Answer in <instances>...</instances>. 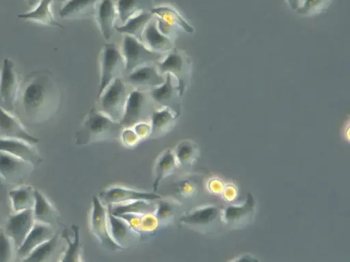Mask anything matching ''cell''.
<instances>
[{
    "mask_svg": "<svg viewBox=\"0 0 350 262\" xmlns=\"http://www.w3.org/2000/svg\"><path fill=\"white\" fill-rule=\"evenodd\" d=\"M62 101L58 83L49 71L31 73L21 85L18 101L29 122L39 124L51 119Z\"/></svg>",
    "mask_w": 350,
    "mask_h": 262,
    "instance_id": "obj_1",
    "label": "cell"
},
{
    "mask_svg": "<svg viewBox=\"0 0 350 262\" xmlns=\"http://www.w3.org/2000/svg\"><path fill=\"white\" fill-rule=\"evenodd\" d=\"M122 127L95 107L86 114L75 133V144L86 146L120 135Z\"/></svg>",
    "mask_w": 350,
    "mask_h": 262,
    "instance_id": "obj_2",
    "label": "cell"
},
{
    "mask_svg": "<svg viewBox=\"0 0 350 262\" xmlns=\"http://www.w3.org/2000/svg\"><path fill=\"white\" fill-rule=\"evenodd\" d=\"M131 90L122 77L117 78L97 96L94 107L113 121L120 122Z\"/></svg>",
    "mask_w": 350,
    "mask_h": 262,
    "instance_id": "obj_3",
    "label": "cell"
},
{
    "mask_svg": "<svg viewBox=\"0 0 350 262\" xmlns=\"http://www.w3.org/2000/svg\"><path fill=\"white\" fill-rule=\"evenodd\" d=\"M99 66V95L114 79L125 75V62L120 49L114 42L105 43L100 50Z\"/></svg>",
    "mask_w": 350,
    "mask_h": 262,
    "instance_id": "obj_4",
    "label": "cell"
},
{
    "mask_svg": "<svg viewBox=\"0 0 350 262\" xmlns=\"http://www.w3.org/2000/svg\"><path fill=\"white\" fill-rule=\"evenodd\" d=\"M155 107L149 90L131 89L120 124L124 128L148 122Z\"/></svg>",
    "mask_w": 350,
    "mask_h": 262,
    "instance_id": "obj_5",
    "label": "cell"
},
{
    "mask_svg": "<svg viewBox=\"0 0 350 262\" xmlns=\"http://www.w3.org/2000/svg\"><path fill=\"white\" fill-rule=\"evenodd\" d=\"M156 66L161 74H170L176 79L183 95L189 84L192 66L187 53L174 47L156 62Z\"/></svg>",
    "mask_w": 350,
    "mask_h": 262,
    "instance_id": "obj_6",
    "label": "cell"
},
{
    "mask_svg": "<svg viewBox=\"0 0 350 262\" xmlns=\"http://www.w3.org/2000/svg\"><path fill=\"white\" fill-rule=\"evenodd\" d=\"M120 47L125 62V74L144 65L156 63L165 55L150 51L141 40L126 34H122Z\"/></svg>",
    "mask_w": 350,
    "mask_h": 262,
    "instance_id": "obj_7",
    "label": "cell"
},
{
    "mask_svg": "<svg viewBox=\"0 0 350 262\" xmlns=\"http://www.w3.org/2000/svg\"><path fill=\"white\" fill-rule=\"evenodd\" d=\"M21 88L14 62L4 58L0 67V106L12 112L18 103Z\"/></svg>",
    "mask_w": 350,
    "mask_h": 262,
    "instance_id": "obj_8",
    "label": "cell"
},
{
    "mask_svg": "<svg viewBox=\"0 0 350 262\" xmlns=\"http://www.w3.org/2000/svg\"><path fill=\"white\" fill-rule=\"evenodd\" d=\"M89 229L100 244L108 250H123L110 235L107 205L96 196H93L90 211Z\"/></svg>",
    "mask_w": 350,
    "mask_h": 262,
    "instance_id": "obj_9",
    "label": "cell"
},
{
    "mask_svg": "<svg viewBox=\"0 0 350 262\" xmlns=\"http://www.w3.org/2000/svg\"><path fill=\"white\" fill-rule=\"evenodd\" d=\"M35 165L15 155L0 150V177L15 186L25 184Z\"/></svg>",
    "mask_w": 350,
    "mask_h": 262,
    "instance_id": "obj_10",
    "label": "cell"
},
{
    "mask_svg": "<svg viewBox=\"0 0 350 262\" xmlns=\"http://www.w3.org/2000/svg\"><path fill=\"white\" fill-rule=\"evenodd\" d=\"M122 78L131 89L150 90L161 85L165 81V75L161 74L154 63L126 73Z\"/></svg>",
    "mask_w": 350,
    "mask_h": 262,
    "instance_id": "obj_11",
    "label": "cell"
},
{
    "mask_svg": "<svg viewBox=\"0 0 350 262\" xmlns=\"http://www.w3.org/2000/svg\"><path fill=\"white\" fill-rule=\"evenodd\" d=\"M34 222L33 209L12 213L8 215L3 228L12 239L16 250L24 241Z\"/></svg>",
    "mask_w": 350,
    "mask_h": 262,
    "instance_id": "obj_12",
    "label": "cell"
},
{
    "mask_svg": "<svg viewBox=\"0 0 350 262\" xmlns=\"http://www.w3.org/2000/svg\"><path fill=\"white\" fill-rule=\"evenodd\" d=\"M149 91L156 106L167 107L180 113L183 95L176 79L170 74H165V81Z\"/></svg>",
    "mask_w": 350,
    "mask_h": 262,
    "instance_id": "obj_13",
    "label": "cell"
},
{
    "mask_svg": "<svg viewBox=\"0 0 350 262\" xmlns=\"http://www.w3.org/2000/svg\"><path fill=\"white\" fill-rule=\"evenodd\" d=\"M98 197L103 203L107 205L134 200H157L162 196L154 192H150L115 185L103 190Z\"/></svg>",
    "mask_w": 350,
    "mask_h": 262,
    "instance_id": "obj_14",
    "label": "cell"
},
{
    "mask_svg": "<svg viewBox=\"0 0 350 262\" xmlns=\"http://www.w3.org/2000/svg\"><path fill=\"white\" fill-rule=\"evenodd\" d=\"M107 215L110 235L123 250L139 238L141 234L126 218L113 215L108 208Z\"/></svg>",
    "mask_w": 350,
    "mask_h": 262,
    "instance_id": "obj_15",
    "label": "cell"
},
{
    "mask_svg": "<svg viewBox=\"0 0 350 262\" xmlns=\"http://www.w3.org/2000/svg\"><path fill=\"white\" fill-rule=\"evenodd\" d=\"M55 233L54 225L35 220L24 241L17 249L16 258L23 261L33 250L51 239Z\"/></svg>",
    "mask_w": 350,
    "mask_h": 262,
    "instance_id": "obj_16",
    "label": "cell"
},
{
    "mask_svg": "<svg viewBox=\"0 0 350 262\" xmlns=\"http://www.w3.org/2000/svg\"><path fill=\"white\" fill-rule=\"evenodd\" d=\"M93 16L98 29L105 40H108L113 34L118 15L114 0H100Z\"/></svg>",
    "mask_w": 350,
    "mask_h": 262,
    "instance_id": "obj_17",
    "label": "cell"
},
{
    "mask_svg": "<svg viewBox=\"0 0 350 262\" xmlns=\"http://www.w3.org/2000/svg\"><path fill=\"white\" fill-rule=\"evenodd\" d=\"M0 137L17 138L36 144L38 139L31 135L23 122L12 112L0 106Z\"/></svg>",
    "mask_w": 350,
    "mask_h": 262,
    "instance_id": "obj_18",
    "label": "cell"
},
{
    "mask_svg": "<svg viewBox=\"0 0 350 262\" xmlns=\"http://www.w3.org/2000/svg\"><path fill=\"white\" fill-rule=\"evenodd\" d=\"M141 41L148 49L158 53L165 54L174 48L173 40L159 29L154 16L144 29Z\"/></svg>",
    "mask_w": 350,
    "mask_h": 262,
    "instance_id": "obj_19",
    "label": "cell"
},
{
    "mask_svg": "<svg viewBox=\"0 0 350 262\" xmlns=\"http://www.w3.org/2000/svg\"><path fill=\"white\" fill-rule=\"evenodd\" d=\"M179 114L169 107L156 106L149 120V137L157 138L170 132L175 125Z\"/></svg>",
    "mask_w": 350,
    "mask_h": 262,
    "instance_id": "obj_20",
    "label": "cell"
},
{
    "mask_svg": "<svg viewBox=\"0 0 350 262\" xmlns=\"http://www.w3.org/2000/svg\"><path fill=\"white\" fill-rule=\"evenodd\" d=\"M34 144L21 139L0 137V150L15 155L38 165L42 161V158Z\"/></svg>",
    "mask_w": 350,
    "mask_h": 262,
    "instance_id": "obj_21",
    "label": "cell"
},
{
    "mask_svg": "<svg viewBox=\"0 0 350 262\" xmlns=\"http://www.w3.org/2000/svg\"><path fill=\"white\" fill-rule=\"evenodd\" d=\"M178 167L172 149H165L159 154L152 168V192H157L163 180L172 174Z\"/></svg>",
    "mask_w": 350,
    "mask_h": 262,
    "instance_id": "obj_22",
    "label": "cell"
},
{
    "mask_svg": "<svg viewBox=\"0 0 350 262\" xmlns=\"http://www.w3.org/2000/svg\"><path fill=\"white\" fill-rule=\"evenodd\" d=\"M17 17L42 25L53 27H63L55 18L53 12V0H40L31 10L18 14Z\"/></svg>",
    "mask_w": 350,
    "mask_h": 262,
    "instance_id": "obj_23",
    "label": "cell"
},
{
    "mask_svg": "<svg viewBox=\"0 0 350 262\" xmlns=\"http://www.w3.org/2000/svg\"><path fill=\"white\" fill-rule=\"evenodd\" d=\"M150 12L157 18L162 20L168 25L178 31L192 34L194 28L183 18L179 12L172 5H160L152 7Z\"/></svg>",
    "mask_w": 350,
    "mask_h": 262,
    "instance_id": "obj_24",
    "label": "cell"
},
{
    "mask_svg": "<svg viewBox=\"0 0 350 262\" xmlns=\"http://www.w3.org/2000/svg\"><path fill=\"white\" fill-rule=\"evenodd\" d=\"M35 189L29 185L22 184L11 189L8 196L12 213L33 209L35 202Z\"/></svg>",
    "mask_w": 350,
    "mask_h": 262,
    "instance_id": "obj_25",
    "label": "cell"
},
{
    "mask_svg": "<svg viewBox=\"0 0 350 262\" xmlns=\"http://www.w3.org/2000/svg\"><path fill=\"white\" fill-rule=\"evenodd\" d=\"M34 195L33 212L35 220L54 225L59 217L58 210L40 190L35 189Z\"/></svg>",
    "mask_w": 350,
    "mask_h": 262,
    "instance_id": "obj_26",
    "label": "cell"
},
{
    "mask_svg": "<svg viewBox=\"0 0 350 262\" xmlns=\"http://www.w3.org/2000/svg\"><path fill=\"white\" fill-rule=\"evenodd\" d=\"M154 200H134L120 203L106 205L108 209L116 215L126 214H145L155 211L157 203Z\"/></svg>",
    "mask_w": 350,
    "mask_h": 262,
    "instance_id": "obj_27",
    "label": "cell"
},
{
    "mask_svg": "<svg viewBox=\"0 0 350 262\" xmlns=\"http://www.w3.org/2000/svg\"><path fill=\"white\" fill-rule=\"evenodd\" d=\"M100 0H68L59 11V16L64 19H75L94 14Z\"/></svg>",
    "mask_w": 350,
    "mask_h": 262,
    "instance_id": "obj_28",
    "label": "cell"
},
{
    "mask_svg": "<svg viewBox=\"0 0 350 262\" xmlns=\"http://www.w3.org/2000/svg\"><path fill=\"white\" fill-rule=\"evenodd\" d=\"M118 19L124 23L131 17L152 8L151 0H114Z\"/></svg>",
    "mask_w": 350,
    "mask_h": 262,
    "instance_id": "obj_29",
    "label": "cell"
},
{
    "mask_svg": "<svg viewBox=\"0 0 350 262\" xmlns=\"http://www.w3.org/2000/svg\"><path fill=\"white\" fill-rule=\"evenodd\" d=\"M153 17L150 10L144 11L131 17L124 23L116 25L115 29L122 34L129 35L141 40L144 29Z\"/></svg>",
    "mask_w": 350,
    "mask_h": 262,
    "instance_id": "obj_30",
    "label": "cell"
},
{
    "mask_svg": "<svg viewBox=\"0 0 350 262\" xmlns=\"http://www.w3.org/2000/svg\"><path fill=\"white\" fill-rule=\"evenodd\" d=\"M60 234L56 233L53 237L37 246L23 260L24 262L49 261L58 252L60 247Z\"/></svg>",
    "mask_w": 350,
    "mask_h": 262,
    "instance_id": "obj_31",
    "label": "cell"
},
{
    "mask_svg": "<svg viewBox=\"0 0 350 262\" xmlns=\"http://www.w3.org/2000/svg\"><path fill=\"white\" fill-rule=\"evenodd\" d=\"M71 228L73 232L72 239L70 238L66 229L63 231L62 235V237L67 243L66 250L63 251L59 259V261L62 262H77L81 261L79 235L80 228L76 224H72Z\"/></svg>",
    "mask_w": 350,
    "mask_h": 262,
    "instance_id": "obj_32",
    "label": "cell"
},
{
    "mask_svg": "<svg viewBox=\"0 0 350 262\" xmlns=\"http://www.w3.org/2000/svg\"><path fill=\"white\" fill-rule=\"evenodd\" d=\"M178 166L191 165L197 156V146L189 140H184L172 148Z\"/></svg>",
    "mask_w": 350,
    "mask_h": 262,
    "instance_id": "obj_33",
    "label": "cell"
},
{
    "mask_svg": "<svg viewBox=\"0 0 350 262\" xmlns=\"http://www.w3.org/2000/svg\"><path fill=\"white\" fill-rule=\"evenodd\" d=\"M217 214V209L213 207L189 211L179 218L180 222L187 225H198L208 222Z\"/></svg>",
    "mask_w": 350,
    "mask_h": 262,
    "instance_id": "obj_34",
    "label": "cell"
},
{
    "mask_svg": "<svg viewBox=\"0 0 350 262\" xmlns=\"http://www.w3.org/2000/svg\"><path fill=\"white\" fill-rule=\"evenodd\" d=\"M158 200L154 215L157 218L159 224L167 223L173 217L175 207L178 205V202L170 198H163L162 197Z\"/></svg>",
    "mask_w": 350,
    "mask_h": 262,
    "instance_id": "obj_35",
    "label": "cell"
},
{
    "mask_svg": "<svg viewBox=\"0 0 350 262\" xmlns=\"http://www.w3.org/2000/svg\"><path fill=\"white\" fill-rule=\"evenodd\" d=\"M16 255V249L12 239L0 228V262L12 261Z\"/></svg>",
    "mask_w": 350,
    "mask_h": 262,
    "instance_id": "obj_36",
    "label": "cell"
},
{
    "mask_svg": "<svg viewBox=\"0 0 350 262\" xmlns=\"http://www.w3.org/2000/svg\"><path fill=\"white\" fill-rule=\"evenodd\" d=\"M327 0H305L297 12L301 14H311L323 7Z\"/></svg>",
    "mask_w": 350,
    "mask_h": 262,
    "instance_id": "obj_37",
    "label": "cell"
},
{
    "mask_svg": "<svg viewBox=\"0 0 350 262\" xmlns=\"http://www.w3.org/2000/svg\"><path fill=\"white\" fill-rule=\"evenodd\" d=\"M7 211V205L3 198L0 199V224L3 220H7L8 215L5 216ZM1 228V227H0Z\"/></svg>",
    "mask_w": 350,
    "mask_h": 262,
    "instance_id": "obj_38",
    "label": "cell"
},
{
    "mask_svg": "<svg viewBox=\"0 0 350 262\" xmlns=\"http://www.w3.org/2000/svg\"><path fill=\"white\" fill-rule=\"evenodd\" d=\"M291 8L297 10L301 5V0H287Z\"/></svg>",
    "mask_w": 350,
    "mask_h": 262,
    "instance_id": "obj_39",
    "label": "cell"
},
{
    "mask_svg": "<svg viewBox=\"0 0 350 262\" xmlns=\"http://www.w3.org/2000/svg\"><path fill=\"white\" fill-rule=\"evenodd\" d=\"M26 1V3L30 5V6H33V7H35L40 0H25Z\"/></svg>",
    "mask_w": 350,
    "mask_h": 262,
    "instance_id": "obj_40",
    "label": "cell"
},
{
    "mask_svg": "<svg viewBox=\"0 0 350 262\" xmlns=\"http://www.w3.org/2000/svg\"><path fill=\"white\" fill-rule=\"evenodd\" d=\"M60 2H62V3H65L68 0H58Z\"/></svg>",
    "mask_w": 350,
    "mask_h": 262,
    "instance_id": "obj_41",
    "label": "cell"
}]
</instances>
